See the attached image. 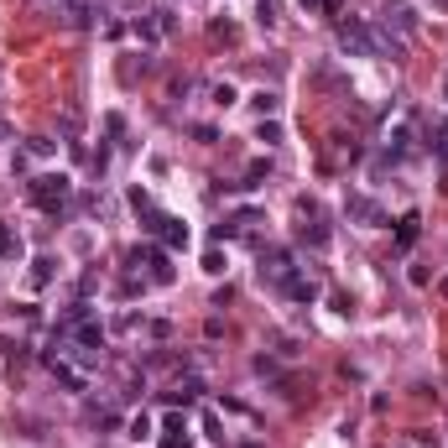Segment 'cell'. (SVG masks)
Segmentation results:
<instances>
[{"mask_svg": "<svg viewBox=\"0 0 448 448\" xmlns=\"http://www.w3.org/2000/svg\"><path fill=\"white\" fill-rule=\"evenodd\" d=\"M68 193H73V182L63 173H42V178L26 182V199H32L37 209H47V214H58V209L68 204Z\"/></svg>", "mask_w": 448, "mask_h": 448, "instance_id": "1", "label": "cell"}, {"mask_svg": "<svg viewBox=\"0 0 448 448\" xmlns=\"http://www.w3.org/2000/svg\"><path fill=\"white\" fill-rule=\"evenodd\" d=\"M339 47L354 52V58H375V52L386 47V42H380V37H375L365 21H339Z\"/></svg>", "mask_w": 448, "mask_h": 448, "instance_id": "2", "label": "cell"}, {"mask_svg": "<svg viewBox=\"0 0 448 448\" xmlns=\"http://www.w3.org/2000/svg\"><path fill=\"white\" fill-rule=\"evenodd\" d=\"M130 266H136V271L147 266V276L156 287H173V276H178L173 261H167V250H156V245H136V250H130Z\"/></svg>", "mask_w": 448, "mask_h": 448, "instance_id": "3", "label": "cell"}, {"mask_svg": "<svg viewBox=\"0 0 448 448\" xmlns=\"http://www.w3.org/2000/svg\"><path fill=\"white\" fill-rule=\"evenodd\" d=\"M261 276H271V282L282 287L287 276H292V256H287V250H261Z\"/></svg>", "mask_w": 448, "mask_h": 448, "instance_id": "4", "label": "cell"}, {"mask_svg": "<svg viewBox=\"0 0 448 448\" xmlns=\"http://www.w3.org/2000/svg\"><path fill=\"white\" fill-rule=\"evenodd\" d=\"M47 371L58 375V380H63L68 391H84V386H89V380H84V371H73V365L63 360V354H47Z\"/></svg>", "mask_w": 448, "mask_h": 448, "instance_id": "5", "label": "cell"}, {"mask_svg": "<svg viewBox=\"0 0 448 448\" xmlns=\"http://www.w3.org/2000/svg\"><path fill=\"white\" fill-rule=\"evenodd\" d=\"M58 16H63V26H89L94 21V6L89 0H58Z\"/></svg>", "mask_w": 448, "mask_h": 448, "instance_id": "6", "label": "cell"}, {"mask_svg": "<svg viewBox=\"0 0 448 448\" xmlns=\"http://www.w3.org/2000/svg\"><path fill=\"white\" fill-rule=\"evenodd\" d=\"M380 21H386V26H397V32H412V26H417L412 6H402V0H386V6H380Z\"/></svg>", "mask_w": 448, "mask_h": 448, "instance_id": "7", "label": "cell"}, {"mask_svg": "<svg viewBox=\"0 0 448 448\" xmlns=\"http://www.w3.org/2000/svg\"><path fill=\"white\" fill-rule=\"evenodd\" d=\"M162 448H188V428H182V417H167V428H162Z\"/></svg>", "mask_w": 448, "mask_h": 448, "instance_id": "8", "label": "cell"}, {"mask_svg": "<svg viewBox=\"0 0 448 448\" xmlns=\"http://www.w3.org/2000/svg\"><path fill=\"white\" fill-rule=\"evenodd\" d=\"M349 214H354V219H365V224H386L380 204H371V199H349Z\"/></svg>", "mask_w": 448, "mask_h": 448, "instance_id": "9", "label": "cell"}, {"mask_svg": "<svg viewBox=\"0 0 448 448\" xmlns=\"http://www.w3.org/2000/svg\"><path fill=\"white\" fill-rule=\"evenodd\" d=\"M21 256V235L11 224H0V261H16Z\"/></svg>", "mask_w": 448, "mask_h": 448, "instance_id": "10", "label": "cell"}, {"mask_svg": "<svg viewBox=\"0 0 448 448\" xmlns=\"http://www.w3.org/2000/svg\"><path fill=\"white\" fill-rule=\"evenodd\" d=\"M417 224H423L417 214H402V224H397V245H402V250H412V245H417Z\"/></svg>", "mask_w": 448, "mask_h": 448, "instance_id": "11", "label": "cell"}, {"mask_svg": "<svg viewBox=\"0 0 448 448\" xmlns=\"http://www.w3.org/2000/svg\"><path fill=\"white\" fill-rule=\"evenodd\" d=\"M156 235H162L167 245H188V224H178V219H162V230H156Z\"/></svg>", "mask_w": 448, "mask_h": 448, "instance_id": "12", "label": "cell"}, {"mask_svg": "<svg viewBox=\"0 0 448 448\" xmlns=\"http://www.w3.org/2000/svg\"><path fill=\"white\" fill-rule=\"evenodd\" d=\"M250 104H256L261 115H276V110H282V94H271V89H261V94L250 99Z\"/></svg>", "mask_w": 448, "mask_h": 448, "instance_id": "13", "label": "cell"}, {"mask_svg": "<svg viewBox=\"0 0 448 448\" xmlns=\"http://www.w3.org/2000/svg\"><path fill=\"white\" fill-rule=\"evenodd\" d=\"M32 282H37V287H47V282H52V261H47V256L32 266Z\"/></svg>", "mask_w": 448, "mask_h": 448, "instance_id": "14", "label": "cell"}, {"mask_svg": "<svg viewBox=\"0 0 448 448\" xmlns=\"http://www.w3.org/2000/svg\"><path fill=\"white\" fill-rule=\"evenodd\" d=\"M261 141H266V147H276V141H282V125H276V120H261Z\"/></svg>", "mask_w": 448, "mask_h": 448, "instance_id": "15", "label": "cell"}, {"mask_svg": "<svg viewBox=\"0 0 448 448\" xmlns=\"http://www.w3.org/2000/svg\"><path fill=\"white\" fill-rule=\"evenodd\" d=\"M302 235H308V245H328V230H323V224H313V230H302Z\"/></svg>", "mask_w": 448, "mask_h": 448, "instance_id": "16", "label": "cell"}, {"mask_svg": "<svg viewBox=\"0 0 448 448\" xmlns=\"http://www.w3.org/2000/svg\"><path fill=\"white\" fill-rule=\"evenodd\" d=\"M214 104H235V89L230 84H214Z\"/></svg>", "mask_w": 448, "mask_h": 448, "instance_id": "17", "label": "cell"}]
</instances>
